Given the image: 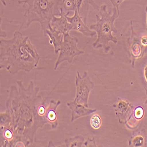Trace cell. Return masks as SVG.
I'll return each instance as SVG.
<instances>
[{"label":"cell","mask_w":147,"mask_h":147,"mask_svg":"<svg viewBox=\"0 0 147 147\" xmlns=\"http://www.w3.org/2000/svg\"><path fill=\"white\" fill-rule=\"evenodd\" d=\"M18 88L13 85L6 102L7 111L11 118L10 124L22 138L26 146L33 143L38 129L36 124V105L41 96L38 95V87L31 81L26 88L21 81H17Z\"/></svg>","instance_id":"cell-1"},{"label":"cell","mask_w":147,"mask_h":147,"mask_svg":"<svg viewBox=\"0 0 147 147\" xmlns=\"http://www.w3.org/2000/svg\"><path fill=\"white\" fill-rule=\"evenodd\" d=\"M28 36L18 31L14 32L9 40H0V69H5L11 74L20 71L30 72L38 65L36 61L28 52Z\"/></svg>","instance_id":"cell-2"},{"label":"cell","mask_w":147,"mask_h":147,"mask_svg":"<svg viewBox=\"0 0 147 147\" xmlns=\"http://www.w3.org/2000/svg\"><path fill=\"white\" fill-rule=\"evenodd\" d=\"M65 0H18L19 4H27L24 18L29 27L34 22L40 24L44 32L48 29L54 16H60Z\"/></svg>","instance_id":"cell-3"},{"label":"cell","mask_w":147,"mask_h":147,"mask_svg":"<svg viewBox=\"0 0 147 147\" xmlns=\"http://www.w3.org/2000/svg\"><path fill=\"white\" fill-rule=\"evenodd\" d=\"M100 17L95 14L96 23L90 26L91 30L96 32L98 36L96 40L92 44L95 49L103 48L104 51L107 54L111 50V46L109 43L110 41L114 44H117L118 40L113 36L112 32L117 34L118 31L114 26V22L119 16V13L115 7H113V14L108 12L107 6L104 4L100 7Z\"/></svg>","instance_id":"cell-4"},{"label":"cell","mask_w":147,"mask_h":147,"mask_svg":"<svg viewBox=\"0 0 147 147\" xmlns=\"http://www.w3.org/2000/svg\"><path fill=\"white\" fill-rule=\"evenodd\" d=\"M63 35L64 40L61 44L59 54L54 67L55 70L64 61H68L69 63H72L74 58L76 57L84 54V51L79 50L77 47L79 40L77 36H71L69 33H65Z\"/></svg>","instance_id":"cell-5"},{"label":"cell","mask_w":147,"mask_h":147,"mask_svg":"<svg viewBox=\"0 0 147 147\" xmlns=\"http://www.w3.org/2000/svg\"><path fill=\"white\" fill-rule=\"evenodd\" d=\"M77 76L76 78V95L74 101L89 108L88 99L91 91L94 88L95 84L92 82L88 74L85 71L81 77L78 71H77Z\"/></svg>","instance_id":"cell-6"},{"label":"cell","mask_w":147,"mask_h":147,"mask_svg":"<svg viewBox=\"0 0 147 147\" xmlns=\"http://www.w3.org/2000/svg\"><path fill=\"white\" fill-rule=\"evenodd\" d=\"M90 5L94 9L100 11V7L93 0H66L64 2L63 9L65 13L77 10L84 22L87 24Z\"/></svg>","instance_id":"cell-7"},{"label":"cell","mask_w":147,"mask_h":147,"mask_svg":"<svg viewBox=\"0 0 147 147\" xmlns=\"http://www.w3.org/2000/svg\"><path fill=\"white\" fill-rule=\"evenodd\" d=\"M1 146H26L22 138L9 123L1 125Z\"/></svg>","instance_id":"cell-8"},{"label":"cell","mask_w":147,"mask_h":147,"mask_svg":"<svg viewBox=\"0 0 147 147\" xmlns=\"http://www.w3.org/2000/svg\"><path fill=\"white\" fill-rule=\"evenodd\" d=\"M131 34L128 39V44L129 54L131 56V61L132 67L134 68L136 64V61L139 59L145 53L147 47L142 45L141 42V38L134 31L132 26V21H131Z\"/></svg>","instance_id":"cell-9"},{"label":"cell","mask_w":147,"mask_h":147,"mask_svg":"<svg viewBox=\"0 0 147 147\" xmlns=\"http://www.w3.org/2000/svg\"><path fill=\"white\" fill-rule=\"evenodd\" d=\"M113 107L119 123L126 124L134 111V106L128 101L118 98V101L113 105Z\"/></svg>","instance_id":"cell-10"},{"label":"cell","mask_w":147,"mask_h":147,"mask_svg":"<svg viewBox=\"0 0 147 147\" xmlns=\"http://www.w3.org/2000/svg\"><path fill=\"white\" fill-rule=\"evenodd\" d=\"M74 12V14L72 17H69L68 16L70 12H68L66 14L67 19L71 24V30H76L80 32L85 36H90L91 38L93 37L96 34V32L91 31V30L87 27V24L84 22L82 18L78 14L77 10H76Z\"/></svg>","instance_id":"cell-11"},{"label":"cell","mask_w":147,"mask_h":147,"mask_svg":"<svg viewBox=\"0 0 147 147\" xmlns=\"http://www.w3.org/2000/svg\"><path fill=\"white\" fill-rule=\"evenodd\" d=\"M67 106L72 111L71 122H73L75 120L81 117L90 115L97 111V109H90L74 101L67 103Z\"/></svg>","instance_id":"cell-12"},{"label":"cell","mask_w":147,"mask_h":147,"mask_svg":"<svg viewBox=\"0 0 147 147\" xmlns=\"http://www.w3.org/2000/svg\"><path fill=\"white\" fill-rule=\"evenodd\" d=\"M66 14L67 13L64 11V9H62L61 14L59 17L54 16L51 21V26L63 34L69 33V31H71V24L67 19Z\"/></svg>","instance_id":"cell-13"},{"label":"cell","mask_w":147,"mask_h":147,"mask_svg":"<svg viewBox=\"0 0 147 147\" xmlns=\"http://www.w3.org/2000/svg\"><path fill=\"white\" fill-rule=\"evenodd\" d=\"M60 101H55V100H50L47 107L45 119L47 123L50 124L52 128L55 129L58 125V116L57 114V109L60 105Z\"/></svg>","instance_id":"cell-14"},{"label":"cell","mask_w":147,"mask_h":147,"mask_svg":"<svg viewBox=\"0 0 147 147\" xmlns=\"http://www.w3.org/2000/svg\"><path fill=\"white\" fill-rule=\"evenodd\" d=\"M47 35L50 38V43L53 44L54 47L55 53L58 54V53L60 51L61 44L64 40L63 34L59 32L57 30L53 28L50 24L48 29L46 30V31L44 32V35L45 36H46Z\"/></svg>","instance_id":"cell-15"},{"label":"cell","mask_w":147,"mask_h":147,"mask_svg":"<svg viewBox=\"0 0 147 147\" xmlns=\"http://www.w3.org/2000/svg\"><path fill=\"white\" fill-rule=\"evenodd\" d=\"M146 132L144 129L135 131L128 140L129 146L141 147L146 145Z\"/></svg>","instance_id":"cell-16"},{"label":"cell","mask_w":147,"mask_h":147,"mask_svg":"<svg viewBox=\"0 0 147 147\" xmlns=\"http://www.w3.org/2000/svg\"><path fill=\"white\" fill-rule=\"evenodd\" d=\"M144 110L142 107L138 106L136 107L134 109L132 115L125 125L131 129L137 128L141 119L144 118Z\"/></svg>","instance_id":"cell-17"},{"label":"cell","mask_w":147,"mask_h":147,"mask_svg":"<svg viewBox=\"0 0 147 147\" xmlns=\"http://www.w3.org/2000/svg\"><path fill=\"white\" fill-rule=\"evenodd\" d=\"M84 141L85 139L82 136H78L72 138L66 139L65 140V144L66 146L68 147H81L82 146Z\"/></svg>","instance_id":"cell-18"},{"label":"cell","mask_w":147,"mask_h":147,"mask_svg":"<svg viewBox=\"0 0 147 147\" xmlns=\"http://www.w3.org/2000/svg\"><path fill=\"white\" fill-rule=\"evenodd\" d=\"M90 125L94 129H98L101 128L102 125V119L101 117L98 115H94L90 119Z\"/></svg>","instance_id":"cell-19"},{"label":"cell","mask_w":147,"mask_h":147,"mask_svg":"<svg viewBox=\"0 0 147 147\" xmlns=\"http://www.w3.org/2000/svg\"><path fill=\"white\" fill-rule=\"evenodd\" d=\"M109 1H111L113 5V7H115L117 11H118V13H119V5L122 2L124 1L125 0H109Z\"/></svg>","instance_id":"cell-20"},{"label":"cell","mask_w":147,"mask_h":147,"mask_svg":"<svg viewBox=\"0 0 147 147\" xmlns=\"http://www.w3.org/2000/svg\"><path fill=\"white\" fill-rule=\"evenodd\" d=\"M84 145L85 146H96L94 138H92V139L88 138Z\"/></svg>","instance_id":"cell-21"},{"label":"cell","mask_w":147,"mask_h":147,"mask_svg":"<svg viewBox=\"0 0 147 147\" xmlns=\"http://www.w3.org/2000/svg\"><path fill=\"white\" fill-rule=\"evenodd\" d=\"M141 42L144 47H147V36H143L141 37Z\"/></svg>","instance_id":"cell-22"},{"label":"cell","mask_w":147,"mask_h":147,"mask_svg":"<svg viewBox=\"0 0 147 147\" xmlns=\"http://www.w3.org/2000/svg\"><path fill=\"white\" fill-rule=\"evenodd\" d=\"M144 77L146 81L147 82V65H146L144 68Z\"/></svg>","instance_id":"cell-23"},{"label":"cell","mask_w":147,"mask_h":147,"mask_svg":"<svg viewBox=\"0 0 147 147\" xmlns=\"http://www.w3.org/2000/svg\"><path fill=\"white\" fill-rule=\"evenodd\" d=\"M6 1H7V0H1V3L3 4V5L4 7H6V5H7Z\"/></svg>","instance_id":"cell-24"},{"label":"cell","mask_w":147,"mask_h":147,"mask_svg":"<svg viewBox=\"0 0 147 147\" xmlns=\"http://www.w3.org/2000/svg\"><path fill=\"white\" fill-rule=\"evenodd\" d=\"M145 11H146V30L147 31V5L145 8Z\"/></svg>","instance_id":"cell-25"},{"label":"cell","mask_w":147,"mask_h":147,"mask_svg":"<svg viewBox=\"0 0 147 147\" xmlns=\"http://www.w3.org/2000/svg\"><path fill=\"white\" fill-rule=\"evenodd\" d=\"M145 91L146 95H147V89H146V88H145ZM145 105H147V99H146V100L145 102Z\"/></svg>","instance_id":"cell-26"},{"label":"cell","mask_w":147,"mask_h":147,"mask_svg":"<svg viewBox=\"0 0 147 147\" xmlns=\"http://www.w3.org/2000/svg\"><path fill=\"white\" fill-rule=\"evenodd\" d=\"M65 1H66V0H65Z\"/></svg>","instance_id":"cell-27"}]
</instances>
